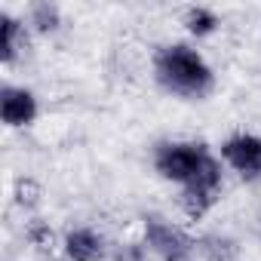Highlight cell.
<instances>
[{"instance_id":"8992f818","label":"cell","mask_w":261,"mask_h":261,"mask_svg":"<svg viewBox=\"0 0 261 261\" xmlns=\"http://www.w3.org/2000/svg\"><path fill=\"white\" fill-rule=\"evenodd\" d=\"M65 255H68V261H101L105 240L92 227H74L65 237Z\"/></svg>"},{"instance_id":"5b68a950","label":"cell","mask_w":261,"mask_h":261,"mask_svg":"<svg viewBox=\"0 0 261 261\" xmlns=\"http://www.w3.org/2000/svg\"><path fill=\"white\" fill-rule=\"evenodd\" d=\"M40 114V105H37V95L25 86H13V83H4L0 86V117L10 129H22V126H31Z\"/></svg>"},{"instance_id":"7a4b0ae2","label":"cell","mask_w":261,"mask_h":261,"mask_svg":"<svg viewBox=\"0 0 261 261\" xmlns=\"http://www.w3.org/2000/svg\"><path fill=\"white\" fill-rule=\"evenodd\" d=\"M154 80L163 92L185 98V101H203L215 89V71L203 59L200 49L191 43H166L154 56Z\"/></svg>"},{"instance_id":"ba28073f","label":"cell","mask_w":261,"mask_h":261,"mask_svg":"<svg viewBox=\"0 0 261 261\" xmlns=\"http://www.w3.org/2000/svg\"><path fill=\"white\" fill-rule=\"evenodd\" d=\"M185 25H188V31H191L194 37H206V34H212L221 22H218V16H215L209 7H191V10L185 13Z\"/></svg>"},{"instance_id":"6da1fadb","label":"cell","mask_w":261,"mask_h":261,"mask_svg":"<svg viewBox=\"0 0 261 261\" xmlns=\"http://www.w3.org/2000/svg\"><path fill=\"white\" fill-rule=\"evenodd\" d=\"M160 178L181 188V206L191 218H203L221 194V160L203 142H160L154 151Z\"/></svg>"},{"instance_id":"9c48e42d","label":"cell","mask_w":261,"mask_h":261,"mask_svg":"<svg viewBox=\"0 0 261 261\" xmlns=\"http://www.w3.org/2000/svg\"><path fill=\"white\" fill-rule=\"evenodd\" d=\"M31 25L37 31H56L59 25V7H49V4H37L31 10Z\"/></svg>"},{"instance_id":"277c9868","label":"cell","mask_w":261,"mask_h":261,"mask_svg":"<svg viewBox=\"0 0 261 261\" xmlns=\"http://www.w3.org/2000/svg\"><path fill=\"white\" fill-rule=\"evenodd\" d=\"M221 160L246 181L261 178V136L255 133H237L224 139L221 145Z\"/></svg>"},{"instance_id":"3957f363","label":"cell","mask_w":261,"mask_h":261,"mask_svg":"<svg viewBox=\"0 0 261 261\" xmlns=\"http://www.w3.org/2000/svg\"><path fill=\"white\" fill-rule=\"evenodd\" d=\"M145 240H148L151 252L160 261H191V255H194L191 237L181 227H175L166 218H160V215H148L145 218Z\"/></svg>"},{"instance_id":"52a82bcc","label":"cell","mask_w":261,"mask_h":261,"mask_svg":"<svg viewBox=\"0 0 261 261\" xmlns=\"http://www.w3.org/2000/svg\"><path fill=\"white\" fill-rule=\"evenodd\" d=\"M22 49H25V25L10 13H0V59H4V65H13Z\"/></svg>"}]
</instances>
